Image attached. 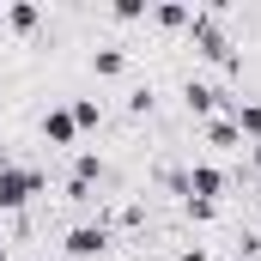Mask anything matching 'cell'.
<instances>
[{
    "instance_id": "1",
    "label": "cell",
    "mask_w": 261,
    "mask_h": 261,
    "mask_svg": "<svg viewBox=\"0 0 261 261\" xmlns=\"http://www.w3.org/2000/svg\"><path fill=\"white\" fill-rule=\"evenodd\" d=\"M0 261H12V249H6V243H0Z\"/></svg>"
}]
</instances>
